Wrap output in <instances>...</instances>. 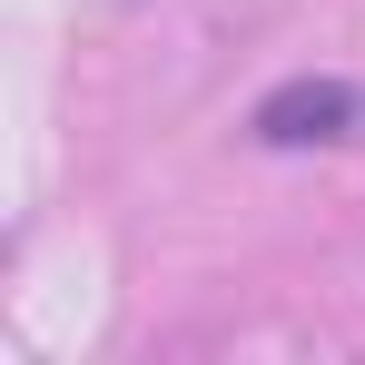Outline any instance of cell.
Masks as SVG:
<instances>
[{
  "mask_svg": "<svg viewBox=\"0 0 365 365\" xmlns=\"http://www.w3.org/2000/svg\"><path fill=\"white\" fill-rule=\"evenodd\" d=\"M247 128H257V148H326V138L356 128V89L346 79H287V89L257 99Z\"/></svg>",
  "mask_w": 365,
  "mask_h": 365,
  "instance_id": "1",
  "label": "cell"
}]
</instances>
